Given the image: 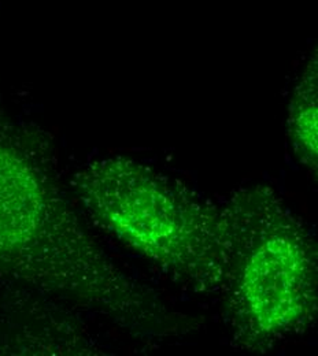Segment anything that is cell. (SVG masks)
Returning <instances> with one entry per match:
<instances>
[{"label":"cell","mask_w":318,"mask_h":356,"mask_svg":"<svg viewBox=\"0 0 318 356\" xmlns=\"http://www.w3.org/2000/svg\"><path fill=\"white\" fill-rule=\"evenodd\" d=\"M92 217L128 247L205 288L229 285L239 227L180 185L128 159H103L77 175Z\"/></svg>","instance_id":"1"},{"label":"cell","mask_w":318,"mask_h":356,"mask_svg":"<svg viewBox=\"0 0 318 356\" xmlns=\"http://www.w3.org/2000/svg\"><path fill=\"white\" fill-rule=\"evenodd\" d=\"M0 266L136 319L148 305L83 232L33 156L0 125Z\"/></svg>","instance_id":"2"},{"label":"cell","mask_w":318,"mask_h":356,"mask_svg":"<svg viewBox=\"0 0 318 356\" xmlns=\"http://www.w3.org/2000/svg\"><path fill=\"white\" fill-rule=\"evenodd\" d=\"M239 216L232 271L236 315L250 336L274 340L302 327L316 310V259L299 225L280 207L247 203Z\"/></svg>","instance_id":"3"},{"label":"cell","mask_w":318,"mask_h":356,"mask_svg":"<svg viewBox=\"0 0 318 356\" xmlns=\"http://www.w3.org/2000/svg\"><path fill=\"white\" fill-rule=\"evenodd\" d=\"M317 62L312 59L289 106V134L296 155L317 166Z\"/></svg>","instance_id":"4"}]
</instances>
